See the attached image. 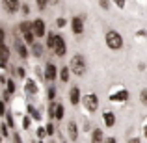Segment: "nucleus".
Segmentation results:
<instances>
[{
  "mask_svg": "<svg viewBox=\"0 0 147 143\" xmlns=\"http://www.w3.org/2000/svg\"><path fill=\"white\" fill-rule=\"evenodd\" d=\"M84 106L88 108L90 111H95L97 110V106H99V100H97V95H93V93H90V95H86L84 97Z\"/></svg>",
  "mask_w": 147,
  "mask_h": 143,
  "instance_id": "nucleus-6",
  "label": "nucleus"
},
{
  "mask_svg": "<svg viewBox=\"0 0 147 143\" xmlns=\"http://www.w3.org/2000/svg\"><path fill=\"white\" fill-rule=\"evenodd\" d=\"M104 138H102V132H100L99 128H95L93 132H91V143H102Z\"/></svg>",
  "mask_w": 147,
  "mask_h": 143,
  "instance_id": "nucleus-15",
  "label": "nucleus"
},
{
  "mask_svg": "<svg viewBox=\"0 0 147 143\" xmlns=\"http://www.w3.org/2000/svg\"><path fill=\"white\" fill-rule=\"evenodd\" d=\"M106 45H108V48H112V50H119L123 47V37L119 36L115 30H110V32L106 34Z\"/></svg>",
  "mask_w": 147,
  "mask_h": 143,
  "instance_id": "nucleus-1",
  "label": "nucleus"
},
{
  "mask_svg": "<svg viewBox=\"0 0 147 143\" xmlns=\"http://www.w3.org/2000/svg\"><path fill=\"white\" fill-rule=\"evenodd\" d=\"M56 65L54 63H47V67H45V80H49V82H52V80H56Z\"/></svg>",
  "mask_w": 147,
  "mask_h": 143,
  "instance_id": "nucleus-9",
  "label": "nucleus"
},
{
  "mask_svg": "<svg viewBox=\"0 0 147 143\" xmlns=\"http://www.w3.org/2000/svg\"><path fill=\"white\" fill-rule=\"evenodd\" d=\"M65 24H67V21H65V19H58V21H56V26H58V28H63Z\"/></svg>",
  "mask_w": 147,
  "mask_h": 143,
  "instance_id": "nucleus-36",
  "label": "nucleus"
},
{
  "mask_svg": "<svg viewBox=\"0 0 147 143\" xmlns=\"http://www.w3.org/2000/svg\"><path fill=\"white\" fill-rule=\"evenodd\" d=\"M6 119H7V123H6V125H7V126H11V128H13V126H15L13 115H11V113H6Z\"/></svg>",
  "mask_w": 147,
  "mask_h": 143,
  "instance_id": "nucleus-28",
  "label": "nucleus"
},
{
  "mask_svg": "<svg viewBox=\"0 0 147 143\" xmlns=\"http://www.w3.org/2000/svg\"><path fill=\"white\" fill-rule=\"evenodd\" d=\"M102 143H117V141H115V138H106Z\"/></svg>",
  "mask_w": 147,
  "mask_h": 143,
  "instance_id": "nucleus-43",
  "label": "nucleus"
},
{
  "mask_svg": "<svg viewBox=\"0 0 147 143\" xmlns=\"http://www.w3.org/2000/svg\"><path fill=\"white\" fill-rule=\"evenodd\" d=\"M69 100H71V104L80 102V89L78 87H71V91H69Z\"/></svg>",
  "mask_w": 147,
  "mask_h": 143,
  "instance_id": "nucleus-10",
  "label": "nucleus"
},
{
  "mask_svg": "<svg viewBox=\"0 0 147 143\" xmlns=\"http://www.w3.org/2000/svg\"><path fill=\"white\" fill-rule=\"evenodd\" d=\"M45 30H47V26H45V21H41V19H36V21L32 22V32L36 37H43L45 36Z\"/></svg>",
  "mask_w": 147,
  "mask_h": 143,
  "instance_id": "nucleus-4",
  "label": "nucleus"
},
{
  "mask_svg": "<svg viewBox=\"0 0 147 143\" xmlns=\"http://www.w3.org/2000/svg\"><path fill=\"white\" fill-rule=\"evenodd\" d=\"M71 28H73V32H75L76 36H80V34L84 32V17H82V15H76V17H73Z\"/></svg>",
  "mask_w": 147,
  "mask_h": 143,
  "instance_id": "nucleus-5",
  "label": "nucleus"
},
{
  "mask_svg": "<svg viewBox=\"0 0 147 143\" xmlns=\"http://www.w3.org/2000/svg\"><path fill=\"white\" fill-rule=\"evenodd\" d=\"M99 4H100V7H102V9H108V6H110V4H108V0H99Z\"/></svg>",
  "mask_w": 147,
  "mask_h": 143,
  "instance_id": "nucleus-38",
  "label": "nucleus"
},
{
  "mask_svg": "<svg viewBox=\"0 0 147 143\" xmlns=\"http://www.w3.org/2000/svg\"><path fill=\"white\" fill-rule=\"evenodd\" d=\"M67 130H69V136H71V140L75 141L76 138H78V132H76V123L71 121V123H69V126H67Z\"/></svg>",
  "mask_w": 147,
  "mask_h": 143,
  "instance_id": "nucleus-16",
  "label": "nucleus"
},
{
  "mask_svg": "<svg viewBox=\"0 0 147 143\" xmlns=\"http://www.w3.org/2000/svg\"><path fill=\"white\" fill-rule=\"evenodd\" d=\"M30 123H32V117H28V115H26V117L22 119V128H28Z\"/></svg>",
  "mask_w": 147,
  "mask_h": 143,
  "instance_id": "nucleus-30",
  "label": "nucleus"
},
{
  "mask_svg": "<svg viewBox=\"0 0 147 143\" xmlns=\"http://www.w3.org/2000/svg\"><path fill=\"white\" fill-rule=\"evenodd\" d=\"M60 80H61V82H67V80H69V67H61V71H60Z\"/></svg>",
  "mask_w": 147,
  "mask_h": 143,
  "instance_id": "nucleus-21",
  "label": "nucleus"
},
{
  "mask_svg": "<svg viewBox=\"0 0 147 143\" xmlns=\"http://www.w3.org/2000/svg\"><path fill=\"white\" fill-rule=\"evenodd\" d=\"M19 30H21V34H26V32H32V22H28V21L21 22V24H19Z\"/></svg>",
  "mask_w": 147,
  "mask_h": 143,
  "instance_id": "nucleus-19",
  "label": "nucleus"
},
{
  "mask_svg": "<svg viewBox=\"0 0 147 143\" xmlns=\"http://www.w3.org/2000/svg\"><path fill=\"white\" fill-rule=\"evenodd\" d=\"M6 86H7V89H6V91L11 95V93L15 91V82H13V80H7V82H6Z\"/></svg>",
  "mask_w": 147,
  "mask_h": 143,
  "instance_id": "nucleus-24",
  "label": "nucleus"
},
{
  "mask_svg": "<svg viewBox=\"0 0 147 143\" xmlns=\"http://www.w3.org/2000/svg\"><path fill=\"white\" fill-rule=\"evenodd\" d=\"M32 54L36 58H41V56H43V47H41L39 43H34L32 45Z\"/></svg>",
  "mask_w": 147,
  "mask_h": 143,
  "instance_id": "nucleus-18",
  "label": "nucleus"
},
{
  "mask_svg": "<svg viewBox=\"0 0 147 143\" xmlns=\"http://www.w3.org/2000/svg\"><path fill=\"white\" fill-rule=\"evenodd\" d=\"M47 97H49V100H54V97H56V87H49Z\"/></svg>",
  "mask_w": 147,
  "mask_h": 143,
  "instance_id": "nucleus-29",
  "label": "nucleus"
},
{
  "mask_svg": "<svg viewBox=\"0 0 147 143\" xmlns=\"http://www.w3.org/2000/svg\"><path fill=\"white\" fill-rule=\"evenodd\" d=\"M47 2H49V4H58L60 0H47Z\"/></svg>",
  "mask_w": 147,
  "mask_h": 143,
  "instance_id": "nucleus-44",
  "label": "nucleus"
},
{
  "mask_svg": "<svg viewBox=\"0 0 147 143\" xmlns=\"http://www.w3.org/2000/svg\"><path fill=\"white\" fill-rule=\"evenodd\" d=\"M2 7L6 13H17L21 4H19V0H2Z\"/></svg>",
  "mask_w": 147,
  "mask_h": 143,
  "instance_id": "nucleus-7",
  "label": "nucleus"
},
{
  "mask_svg": "<svg viewBox=\"0 0 147 143\" xmlns=\"http://www.w3.org/2000/svg\"><path fill=\"white\" fill-rule=\"evenodd\" d=\"M26 110H28V113L32 115L34 121H41V113H39V110H36L32 104H28V106H26Z\"/></svg>",
  "mask_w": 147,
  "mask_h": 143,
  "instance_id": "nucleus-14",
  "label": "nucleus"
},
{
  "mask_svg": "<svg viewBox=\"0 0 147 143\" xmlns=\"http://www.w3.org/2000/svg\"><path fill=\"white\" fill-rule=\"evenodd\" d=\"M4 41H6V32H4V28H0V47H4Z\"/></svg>",
  "mask_w": 147,
  "mask_h": 143,
  "instance_id": "nucleus-32",
  "label": "nucleus"
},
{
  "mask_svg": "<svg viewBox=\"0 0 147 143\" xmlns=\"http://www.w3.org/2000/svg\"><path fill=\"white\" fill-rule=\"evenodd\" d=\"M127 99H129V91H127V89H119V91H115V93L110 95L112 102H125Z\"/></svg>",
  "mask_w": 147,
  "mask_h": 143,
  "instance_id": "nucleus-8",
  "label": "nucleus"
},
{
  "mask_svg": "<svg viewBox=\"0 0 147 143\" xmlns=\"http://www.w3.org/2000/svg\"><path fill=\"white\" fill-rule=\"evenodd\" d=\"M114 2H115V6H117V7H121V9L125 7V0H114Z\"/></svg>",
  "mask_w": 147,
  "mask_h": 143,
  "instance_id": "nucleus-39",
  "label": "nucleus"
},
{
  "mask_svg": "<svg viewBox=\"0 0 147 143\" xmlns=\"http://www.w3.org/2000/svg\"><path fill=\"white\" fill-rule=\"evenodd\" d=\"M144 134H145V138H147V123L144 125Z\"/></svg>",
  "mask_w": 147,
  "mask_h": 143,
  "instance_id": "nucleus-45",
  "label": "nucleus"
},
{
  "mask_svg": "<svg viewBox=\"0 0 147 143\" xmlns=\"http://www.w3.org/2000/svg\"><path fill=\"white\" fill-rule=\"evenodd\" d=\"M54 113H56V102H50V106H49V115H50V119H54Z\"/></svg>",
  "mask_w": 147,
  "mask_h": 143,
  "instance_id": "nucleus-25",
  "label": "nucleus"
},
{
  "mask_svg": "<svg viewBox=\"0 0 147 143\" xmlns=\"http://www.w3.org/2000/svg\"><path fill=\"white\" fill-rule=\"evenodd\" d=\"M140 100H142V104H145V106H147V87H145V89H142V93H140Z\"/></svg>",
  "mask_w": 147,
  "mask_h": 143,
  "instance_id": "nucleus-27",
  "label": "nucleus"
},
{
  "mask_svg": "<svg viewBox=\"0 0 147 143\" xmlns=\"http://www.w3.org/2000/svg\"><path fill=\"white\" fill-rule=\"evenodd\" d=\"M15 48H17L19 56H21L22 60H26V58H28V50H26V47H24L22 43H17V45H15Z\"/></svg>",
  "mask_w": 147,
  "mask_h": 143,
  "instance_id": "nucleus-17",
  "label": "nucleus"
},
{
  "mask_svg": "<svg viewBox=\"0 0 147 143\" xmlns=\"http://www.w3.org/2000/svg\"><path fill=\"white\" fill-rule=\"evenodd\" d=\"M0 143H2V132H0Z\"/></svg>",
  "mask_w": 147,
  "mask_h": 143,
  "instance_id": "nucleus-46",
  "label": "nucleus"
},
{
  "mask_svg": "<svg viewBox=\"0 0 147 143\" xmlns=\"http://www.w3.org/2000/svg\"><path fill=\"white\" fill-rule=\"evenodd\" d=\"M13 141H15V143H22V140H21V136H19L17 132H13Z\"/></svg>",
  "mask_w": 147,
  "mask_h": 143,
  "instance_id": "nucleus-40",
  "label": "nucleus"
},
{
  "mask_svg": "<svg viewBox=\"0 0 147 143\" xmlns=\"http://www.w3.org/2000/svg\"><path fill=\"white\" fill-rule=\"evenodd\" d=\"M22 37H24V41L28 45H34V32H26V34H22Z\"/></svg>",
  "mask_w": 147,
  "mask_h": 143,
  "instance_id": "nucleus-22",
  "label": "nucleus"
},
{
  "mask_svg": "<svg viewBox=\"0 0 147 143\" xmlns=\"http://www.w3.org/2000/svg\"><path fill=\"white\" fill-rule=\"evenodd\" d=\"M36 134H37V138H41V140H43V138L47 136V130H45L43 126H41V128H37V132H36Z\"/></svg>",
  "mask_w": 147,
  "mask_h": 143,
  "instance_id": "nucleus-33",
  "label": "nucleus"
},
{
  "mask_svg": "<svg viewBox=\"0 0 147 143\" xmlns=\"http://www.w3.org/2000/svg\"><path fill=\"white\" fill-rule=\"evenodd\" d=\"M54 54H56V56H65V50H67V48H65V41H63V37H61V36H58V34H56V39H54Z\"/></svg>",
  "mask_w": 147,
  "mask_h": 143,
  "instance_id": "nucleus-3",
  "label": "nucleus"
},
{
  "mask_svg": "<svg viewBox=\"0 0 147 143\" xmlns=\"http://www.w3.org/2000/svg\"><path fill=\"white\" fill-rule=\"evenodd\" d=\"M4 113H6V102L0 100V117H4Z\"/></svg>",
  "mask_w": 147,
  "mask_h": 143,
  "instance_id": "nucleus-34",
  "label": "nucleus"
},
{
  "mask_svg": "<svg viewBox=\"0 0 147 143\" xmlns=\"http://www.w3.org/2000/svg\"><path fill=\"white\" fill-rule=\"evenodd\" d=\"M21 9H22V13H24V15H28V13H30V7H28V6H26V4H24V6H22V7H21Z\"/></svg>",
  "mask_w": 147,
  "mask_h": 143,
  "instance_id": "nucleus-41",
  "label": "nucleus"
},
{
  "mask_svg": "<svg viewBox=\"0 0 147 143\" xmlns=\"http://www.w3.org/2000/svg\"><path fill=\"white\" fill-rule=\"evenodd\" d=\"M24 89H26V93H30V95H36L37 93V84L34 82V80H26V84H24Z\"/></svg>",
  "mask_w": 147,
  "mask_h": 143,
  "instance_id": "nucleus-11",
  "label": "nucleus"
},
{
  "mask_svg": "<svg viewBox=\"0 0 147 143\" xmlns=\"http://www.w3.org/2000/svg\"><path fill=\"white\" fill-rule=\"evenodd\" d=\"M0 132H2V138H7V136H9V130H7V125H4V123H2V125H0Z\"/></svg>",
  "mask_w": 147,
  "mask_h": 143,
  "instance_id": "nucleus-26",
  "label": "nucleus"
},
{
  "mask_svg": "<svg viewBox=\"0 0 147 143\" xmlns=\"http://www.w3.org/2000/svg\"><path fill=\"white\" fill-rule=\"evenodd\" d=\"M104 125H106L108 128H112V126L115 125V115L112 113V111H104Z\"/></svg>",
  "mask_w": 147,
  "mask_h": 143,
  "instance_id": "nucleus-12",
  "label": "nucleus"
},
{
  "mask_svg": "<svg viewBox=\"0 0 147 143\" xmlns=\"http://www.w3.org/2000/svg\"><path fill=\"white\" fill-rule=\"evenodd\" d=\"M45 130H47V136H52V134H54V125H47Z\"/></svg>",
  "mask_w": 147,
  "mask_h": 143,
  "instance_id": "nucleus-35",
  "label": "nucleus"
},
{
  "mask_svg": "<svg viewBox=\"0 0 147 143\" xmlns=\"http://www.w3.org/2000/svg\"><path fill=\"white\" fill-rule=\"evenodd\" d=\"M71 71L75 73L76 76H82L84 73H86V60H84L80 54L73 56V60H71Z\"/></svg>",
  "mask_w": 147,
  "mask_h": 143,
  "instance_id": "nucleus-2",
  "label": "nucleus"
},
{
  "mask_svg": "<svg viewBox=\"0 0 147 143\" xmlns=\"http://www.w3.org/2000/svg\"><path fill=\"white\" fill-rule=\"evenodd\" d=\"M7 60H9V48L4 45V47H0V63L6 65V63H7Z\"/></svg>",
  "mask_w": 147,
  "mask_h": 143,
  "instance_id": "nucleus-13",
  "label": "nucleus"
},
{
  "mask_svg": "<svg viewBox=\"0 0 147 143\" xmlns=\"http://www.w3.org/2000/svg\"><path fill=\"white\" fill-rule=\"evenodd\" d=\"M63 117V104H60V102H56V113H54V119H60Z\"/></svg>",
  "mask_w": 147,
  "mask_h": 143,
  "instance_id": "nucleus-20",
  "label": "nucleus"
},
{
  "mask_svg": "<svg viewBox=\"0 0 147 143\" xmlns=\"http://www.w3.org/2000/svg\"><path fill=\"white\" fill-rule=\"evenodd\" d=\"M15 73H17L19 78H24V69H22V67H17V69H15Z\"/></svg>",
  "mask_w": 147,
  "mask_h": 143,
  "instance_id": "nucleus-37",
  "label": "nucleus"
},
{
  "mask_svg": "<svg viewBox=\"0 0 147 143\" xmlns=\"http://www.w3.org/2000/svg\"><path fill=\"white\" fill-rule=\"evenodd\" d=\"M36 2H37V7H39V9H45V7L49 6L47 0H36Z\"/></svg>",
  "mask_w": 147,
  "mask_h": 143,
  "instance_id": "nucleus-31",
  "label": "nucleus"
},
{
  "mask_svg": "<svg viewBox=\"0 0 147 143\" xmlns=\"http://www.w3.org/2000/svg\"><path fill=\"white\" fill-rule=\"evenodd\" d=\"M129 143H142V140H140V138H130Z\"/></svg>",
  "mask_w": 147,
  "mask_h": 143,
  "instance_id": "nucleus-42",
  "label": "nucleus"
},
{
  "mask_svg": "<svg viewBox=\"0 0 147 143\" xmlns=\"http://www.w3.org/2000/svg\"><path fill=\"white\" fill-rule=\"evenodd\" d=\"M54 39H56V34H49V37H47V47L50 50L54 48Z\"/></svg>",
  "mask_w": 147,
  "mask_h": 143,
  "instance_id": "nucleus-23",
  "label": "nucleus"
}]
</instances>
